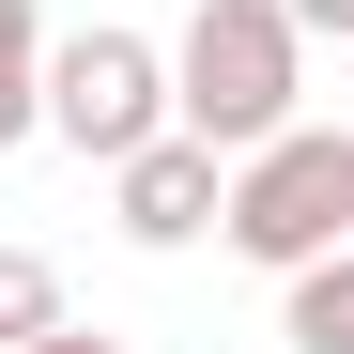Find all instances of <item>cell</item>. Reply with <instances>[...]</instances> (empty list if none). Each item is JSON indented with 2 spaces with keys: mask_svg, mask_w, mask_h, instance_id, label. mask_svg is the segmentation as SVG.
<instances>
[{
  "mask_svg": "<svg viewBox=\"0 0 354 354\" xmlns=\"http://www.w3.org/2000/svg\"><path fill=\"white\" fill-rule=\"evenodd\" d=\"M292 93H308V31L277 16V0H201L185 46H169V124L216 139V154H247L292 124Z\"/></svg>",
  "mask_w": 354,
  "mask_h": 354,
  "instance_id": "cell-1",
  "label": "cell"
},
{
  "mask_svg": "<svg viewBox=\"0 0 354 354\" xmlns=\"http://www.w3.org/2000/svg\"><path fill=\"white\" fill-rule=\"evenodd\" d=\"M216 247L262 262V277H292L308 247H339V139H324V124L247 139V154H231V185H216Z\"/></svg>",
  "mask_w": 354,
  "mask_h": 354,
  "instance_id": "cell-2",
  "label": "cell"
},
{
  "mask_svg": "<svg viewBox=\"0 0 354 354\" xmlns=\"http://www.w3.org/2000/svg\"><path fill=\"white\" fill-rule=\"evenodd\" d=\"M169 124V46L124 31V16H93V31H46V139H77L93 169L108 154H139Z\"/></svg>",
  "mask_w": 354,
  "mask_h": 354,
  "instance_id": "cell-3",
  "label": "cell"
},
{
  "mask_svg": "<svg viewBox=\"0 0 354 354\" xmlns=\"http://www.w3.org/2000/svg\"><path fill=\"white\" fill-rule=\"evenodd\" d=\"M216 185H231V154L185 139V124H154L139 154H108V216H124V247H201V231H216Z\"/></svg>",
  "mask_w": 354,
  "mask_h": 354,
  "instance_id": "cell-4",
  "label": "cell"
},
{
  "mask_svg": "<svg viewBox=\"0 0 354 354\" xmlns=\"http://www.w3.org/2000/svg\"><path fill=\"white\" fill-rule=\"evenodd\" d=\"M277 339H292V354H354V231L277 277Z\"/></svg>",
  "mask_w": 354,
  "mask_h": 354,
  "instance_id": "cell-5",
  "label": "cell"
},
{
  "mask_svg": "<svg viewBox=\"0 0 354 354\" xmlns=\"http://www.w3.org/2000/svg\"><path fill=\"white\" fill-rule=\"evenodd\" d=\"M46 139V16L31 0H0V154Z\"/></svg>",
  "mask_w": 354,
  "mask_h": 354,
  "instance_id": "cell-6",
  "label": "cell"
},
{
  "mask_svg": "<svg viewBox=\"0 0 354 354\" xmlns=\"http://www.w3.org/2000/svg\"><path fill=\"white\" fill-rule=\"evenodd\" d=\"M46 324H62V262H46V247H0V354L46 339Z\"/></svg>",
  "mask_w": 354,
  "mask_h": 354,
  "instance_id": "cell-7",
  "label": "cell"
},
{
  "mask_svg": "<svg viewBox=\"0 0 354 354\" xmlns=\"http://www.w3.org/2000/svg\"><path fill=\"white\" fill-rule=\"evenodd\" d=\"M16 354H139V339H108V324H46V339H16Z\"/></svg>",
  "mask_w": 354,
  "mask_h": 354,
  "instance_id": "cell-8",
  "label": "cell"
},
{
  "mask_svg": "<svg viewBox=\"0 0 354 354\" xmlns=\"http://www.w3.org/2000/svg\"><path fill=\"white\" fill-rule=\"evenodd\" d=\"M277 16H292V31H354V0H277Z\"/></svg>",
  "mask_w": 354,
  "mask_h": 354,
  "instance_id": "cell-9",
  "label": "cell"
},
{
  "mask_svg": "<svg viewBox=\"0 0 354 354\" xmlns=\"http://www.w3.org/2000/svg\"><path fill=\"white\" fill-rule=\"evenodd\" d=\"M339 231H354V139H339Z\"/></svg>",
  "mask_w": 354,
  "mask_h": 354,
  "instance_id": "cell-10",
  "label": "cell"
}]
</instances>
